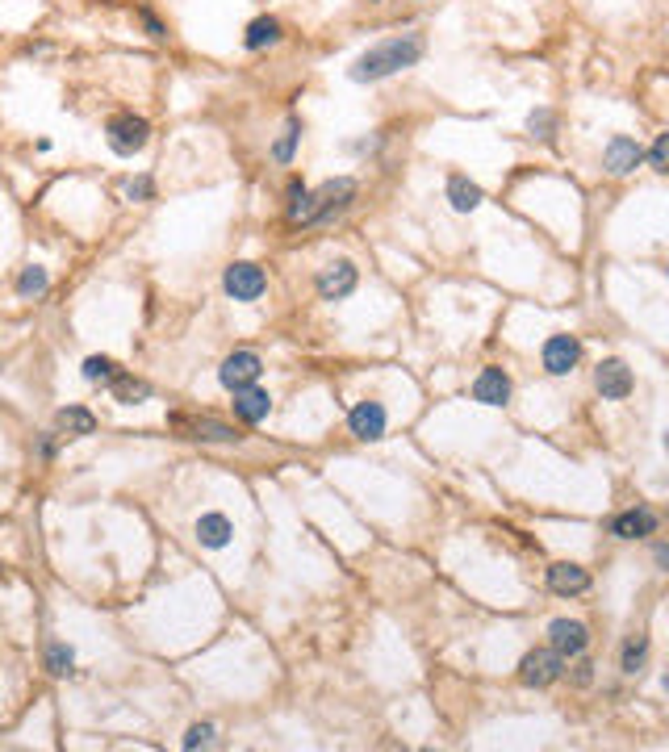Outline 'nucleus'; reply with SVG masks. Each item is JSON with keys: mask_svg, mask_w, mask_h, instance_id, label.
Instances as JSON below:
<instances>
[{"mask_svg": "<svg viewBox=\"0 0 669 752\" xmlns=\"http://www.w3.org/2000/svg\"><path fill=\"white\" fill-rule=\"evenodd\" d=\"M423 34H393L385 38V42H377V47H368L360 59H356L352 67V80L356 84H368V80H385V75H398L406 72V67H414V63L423 59Z\"/></svg>", "mask_w": 669, "mask_h": 752, "instance_id": "1", "label": "nucleus"}, {"mask_svg": "<svg viewBox=\"0 0 669 752\" xmlns=\"http://www.w3.org/2000/svg\"><path fill=\"white\" fill-rule=\"evenodd\" d=\"M289 222H305V226H318V222H330L335 214L352 205L356 197V180L339 176V180H327L318 193H305L302 184H293L289 188Z\"/></svg>", "mask_w": 669, "mask_h": 752, "instance_id": "2", "label": "nucleus"}, {"mask_svg": "<svg viewBox=\"0 0 669 752\" xmlns=\"http://www.w3.org/2000/svg\"><path fill=\"white\" fill-rule=\"evenodd\" d=\"M105 134H110L113 155H138V151L151 143V126H146V118H134V113H118V118H110Z\"/></svg>", "mask_w": 669, "mask_h": 752, "instance_id": "3", "label": "nucleus"}, {"mask_svg": "<svg viewBox=\"0 0 669 752\" xmlns=\"http://www.w3.org/2000/svg\"><path fill=\"white\" fill-rule=\"evenodd\" d=\"M565 673V656L557 648H535V652L524 656V665H519V681L532 686V690H544L552 681Z\"/></svg>", "mask_w": 669, "mask_h": 752, "instance_id": "4", "label": "nucleus"}, {"mask_svg": "<svg viewBox=\"0 0 669 752\" xmlns=\"http://www.w3.org/2000/svg\"><path fill=\"white\" fill-rule=\"evenodd\" d=\"M176 431H184V439H201V443H239V431L226 423H218V418H184V414H172L168 418Z\"/></svg>", "mask_w": 669, "mask_h": 752, "instance_id": "5", "label": "nucleus"}, {"mask_svg": "<svg viewBox=\"0 0 669 752\" xmlns=\"http://www.w3.org/2000/svg\"><path fill=\"white\" fill-rule=\"evenodd\" d=\"M260 372H264V364H260L256 352H231L226 360H222V368H218V380L231 389V393H239V389L256 385Z\"/></svg>", "mask_w": 669, "mask_h": 752, "instance_id": "6", "label": "nucleus"}, {"mask_svg": "<svg viewBox=\"0 0 669 752\" xmlns=\"http://www.w3.org/2000/svg\"><path fill=\"white\" fill-rule=\"evenodd\" d=\"M222 284H226V293H231L234 302H256L260 293L268 289V276H264V267L256 264H231Z\"/></svg>", "mask_w": 669, "mask_h": 752, "instance_id": "7", "label": "nucleus"}, {"mask_svg": "<svg viewBox=\"0 0 669 752\" xmlns=\"http://www.w3.org/2000/svg\"><path fill=\"white\" fill-rule=\"evenodd\" d=\"M582 360V343L573 339V335H552L544 343V372L548 376H569Z\"/></svg>", "mask_w": 669, "mask_h": 752, "instance_id": "8", "label": "nucleus"}, {"mask_svg": "<svg viewBox=\"0 0 669 752\" xmlns=\"http://www.w3.org/2000/svg\"><path fill=\"white\" fill-rule=\"evenodd\" d=\"M594 389L607 401H623L632 393V368L623 364V360H603V364L594 368Z\"/></svg>", "mask_w": 669, "mask_h": 752, "instance_id": "9", "label": "nucleus"}, {"mask_svg": "<svg viewBox=\"0 0 669 752\" xmlns=\"http://www.w3.org/2000/svg\"><path fill=\"white\" fill-rule=\"evenodd\" d=\"M356 293V264L339 259V264H330L318 272V297L322 302H343V297H352Z\"/></svg>", "mask_w": 669, "mask_h": 752, "instance_id": "10", "label": "nucleus"}, {"mask_svg": "<svg viewBox=\"0 0 669 752\" xmlns=\"http://www.w3.org/2000/svg\"><path fill=\"white\" fill-rule=\"evenodd\" d=\"M640 159H645V146L636 143V138H628V134H620V138H611L607 143L603 163H607L611 176H632V171L640 168Z\"/></svg>", "mask_w": 669, "mask_h": 752, "instance_id": "11", "label": "nucleus"}, {"mask_svg": "<svg viewBox=\"0 0 669 752\" xmlns=\"http://www.w3.org/2000/svg\"><path fill=\"white\" fill-rule=\"evenodd\" d=\"M348 426H352L356 439L373 443V439L385 435V406H381V401H360V406H352V414H348Z\"/></svg>", "mask_w": 669, "mask_h": 752, "instance_id": "12", "label": "nucleus"}, {"mask_svg": "<svg viewBox=\"0 0 669 752\" xmlns=\"http://www.w3.org/2000/svg\"><path fill=\"white\" fill-rule=\"evenodd\" d=\"M548 640H552V648H557L560 656H582L585 643H590V631H585V623H577V619H552Z\"/></svg>", "mask_w": 669, "mask_h": 752, "instance_id": "13", "label": "nucleus"}, {"mask_svg": "<svg viewBox=\"0 0 669 752\" xmlns=\"http://www.w3.org/2000/svg\"><path fill=\"white\" fill-rule=\"evenodd\" d=\"M473 398L481 406H506L511 401V376L502 372V368H481L473 380Z\"/></svg>", "mask_w": 669, "mask_h": 752, "instance_id": "14", "label": "nucleus"}, {"mask_svg": "<svg viewBox=\"0 0 669 752\" xmlns=\"http://www.w3.org/2000/svg\"><path fill=\"white\" fill-rule=\"evenodd\" d=\"M548 590H552V594H560V598L585 594V590H590V573H585L582 564L560 560V564H552V569H548Z\"/></svg>", "mask_w": 669, "mask_h": 752, "instance_id": "15", "label": "nucleus"}, {"mask_svg": "<svg viewBox=\"0 0 669 752\" xmlns=\"http://www.w3.org/2000/svg\"><path fill=\"white\" fill-rule=\"evenodd\" d=\"M657 531V514L653 510H623V514H615L611 519V535L615 539H645V535Z\"/></svg>", "mask_w": 669, "mask_h": 752, "instance_id": "16", "label": "nucleus"}, {"mask_svg": "<svg viewBox=\"0 0 669 752\" xmlns=\"http://www.w3.org/2000/svg\"><path fill=\"white\" fill-rule=\"evenodd\" d=\"M268 410H272V398H268L264 389H256V385H247V389H239L234 393V418H243V423H264L268 418Z\"/></svg>", "mask_w": 669, "mask_h": 752, "instance_id": "17", "label": "nucleus"}, {"mask_svg": "<svg viewBox=\"0 0 669 752\" xmlns=\"http://www.w3.org/2000/svg\"><path fill=\"white\" fill-rule=\"evenodd\" d=\"M280 38H285V30H280L277 17H256V22L247 25L243 47H247V50H264V47H277Z\"/></svg>", "mask_w": 669, "mask_h": 752, "instance_id": "18", "label": "nucleus"}, {"mask_svg": "<svg viewBox=\"0 0 669 752\" xmlns=\"http://www.w3.org/2000/svg\"><path fill=\"white\" fill-rule=\"evenodd\" d=\"M231 535L234 531H231V519H226V514H201V519H197V539L206 547H226Z\"/></svg>", "mask_w": 669, "mask_h": 752, "instance_id": "19", "label": "nucleus"}, {"mask_svg": "<svg viewBox=\"0 0 669 752\" xmlns=\"http://www.w3.org/2000/svg\"><path fill=\"white\" fill-rule=\"evenodd\" d=\"M448 201H452L456 214H469V209H477L481 201H486V193H481L469 176H452V180H448Z\"/></svg>", "mask_w": 669, "mask_h": 752, "instance_id": "20", "label": "nucleus"}, {"mask_svg": "<svg viewBox=\"0 0 669 752\" xmlns=\"http://www.w3.org/2000/svg\"><path fill=\"white\" fill-rule=\"evenodd\" d=\"M55 426H59L63 435L80 439V435H92V431H97V418H92L84 406H67V410L55 414Z\"/></svg>", "mask_w": 669, "mask_h": 752, "instance_id": "21", "label": "nucleus"}, {"mask_svg": "<svg viewBox=\"0 0 669 752\" xmlns=\"http://www.w3.org/2000/svg\"><path fill=\"white\" fill-rule=\"evenodd\" d=\"M110 385H113V398L122 401V406H138V401L151 398V385H146V380H134V376H122V372L113 376Z\"/></svg>", "mask_w": 669, "mask_h": 752, "instance_id": "22", "label": "nucleus"}, {"mask_svg": "<svg viewBox=\"0 0 669 752\" xmlns=\"http://www.w3.org/2000/svg\"><path fill=\"white\" fill-rule=\"evenodd\" d=\"M72 665H75V652L67 648V643H47V669L55 673V678L72 673Z\"/></svg>", "mask_w": 669, "mask_h": 752, "instance_id": "23", "label": "nucleus"}, {"mask_svg": "<svg viewBox=\"0 0 669 752\" xmlns=\"http://www.w3.org/2000/svg\"><path fill=\"white\" fill-rule=\"evenodd\" d=\"M113 376H118V364H113L110 355H88L84 360V380L101 385V380H113Z\"/></svg>", "mask_w": 669, "mask_h": 752, "instance_id": "24", "label": "nucleus"}, {"mask_svg": "<svg viewBox=\"0 0 669 752\" xmlns=\"http://www.w3.org/2000/svg\"><path fill=\"white\" fill-rule=\"evenodd\" d=\"M47 284H50L47 267H25L22 280H17V293L22 297H38V293H47Z\"/></svg>", "mask_w": 669, "mask_h": 752, "instance_id": "25", "label": "nucleus"}, {"mask_svg": "<svg viewBox=\"0 0 669 752\" xmlns=\"http://www.w3.org/2000/svg\"><path fill=\"white\" fill-rule=\"evenodd\" d=\"M297 138H302V122L293 118V122L285 126V134H280V143L272 146V159H277V163H289V159H293V146H297Z\"/></svg>", "mask_w": 669, "mask_h": 752, "instance_id": "26", "label": "nucleus"}, {"mask_svg": "<svg viewBox=\"0 0 669 752\" xmlns=\"http://www.w3.org/2000/svg\"><path fill=\"white\" fill-rule=\"evenodd\" d=\"M645 656H648V640L645 635H636V640L623 648V673H636V669L645 665Z\"/></svg>", "mask_w": 669, "mask_h": 752, "instance_id": "27", "label": "nucleus"}, {"mask_svg": "<svg viewBox=\"0 0 669 752\" xmlns=\"http://www.w3.org/2000/svg\"><path fill=\"white\" fill-rule=\"evenodd\" d=\"M214 744V728L209 723H193L189 736H184V748H209Z\"/></svg>", "mask_w": 669, "mask_h": 752, "instance_id": "28", "label": "nucleus"}, {"mask_svg": "<svg viewBox=\"0 0 669 752\" xmlns=\"http://www.w3.org/2000/svg\"><path fill=\"white\" fill-rule=\"evenodd\" d=\"M648 159H653V168L657 171H669V130L657 134V143L648 146Z\"/></svg>", "mask_w": 669, "mask_h": 752, "instance_id": "29", "label": "nucleus"}, {"mask_svg": "<svg viewBox=\"0 0 669 752\" xmlns=\"http://www.w3.org/2000/svg\"><path fill=\"white\" fill-rule=\"evenodd\" d=\"M527 126H532L540 138H552V113H548V109H535L532 118H527Z\"/></svg>", "mask_w": 669, "mask_h": 752, "instance_id": "30", "label": "nucleus"}, {"mask_svg": "<svg viewBox=\"0 0 669 752\" xmlns=\"http://www.w3.org/2000/svg\"><path fill=\"white\" fill-rule=\"evenodd\" d=\"M126 197H130V201H146V197H151V180H146V176L126 180Z\"/></svg>", "mask_w": 669, "mask_h": 752, "instance_id": "31", "label": "nucleus"}, {"mask_svg": "<svg viewBox=\"0 0 669 752\" xmlns=\"http://www.w3.org/2000/svg\"><path fill=\"white\" fill-rule=\"evenodd\" d=\"M590 678H594V665H590V660H582V665L573 669V681H577V686H590Z\"/></svg>", "mask_w": 669, "mask_h": 752, "instance_id": "32", "label": "nucleus"}, {"mask_svg": "<svg viewBox=\"0 0 669 752\" xmlns=\"http://www.w3.org/2000/svg\"><path fill=\"white\" fill-rule=\"evenodd\" d=\"M653 560H657L661 569H669V547H665V544H657V547H653Z\"/></svg>", "mask_w": 669, "mask_h": 752, "instance_id": "33", "label": "nucleus"}, {"mask_svg": "<svg viewBox=\"0 0 669 752\" xmlns=\"http://www.w3.org/2000/svg\"><path fill=\"white\" fill-rule=\"evenodd\" d=\"M143 22H146V30H151V38H163V25H159L151 13H143Z\"/></svg>", "mask_w": 669, "mask_h": 752, "instance_id": "34", "label": "nucleus"}, {"mask_svg": "<svg viewBox=\"0 0 669 752\" xmlns=\"http://www.w3.org/2000/svg\"><path fill=\"white\" fill-rule=\"evenodd\" d=\"M665 690H669V673H665Z\"/></svg>", "mask_w": 669, "mask_h": 752, "instance_id": "35", "label": "nucleus"}]
</instances>
